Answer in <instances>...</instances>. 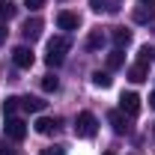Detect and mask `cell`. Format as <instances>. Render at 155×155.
I'll use <instances>...</instances> for the list:
<instances>
[{"instance_id": "obj_16", "label": "cell", "mask_w": 155, "mask_h": 155, "mask_svg": "<svg viewBox=\"0 0 155 155\" xmlns=\"http://www.w3.org/2000/svg\"><path fill=\"white\" fill-rule=\"evenodd\" d=\"M122 63H125V54H122L119 48H114V51L107 54V69H119Z\"/></svg>"}, {"instance_id": "obj_3", "label": "cell", "mask_w": 155, "mask_h": 155, "mask_svg": "<svg viewBox=\"0 0 155 155\" xmlns=\"http://www.w3.org/2000/svg\"><path fill=\"white\" fill-rule=\"evenodd\" d=\"M6 137L9 140H24L27 137V122L18 116H6Z\"/></svg>"}, {"instance_id": "obj_12", "label": "cell", "mask_w": 155, "mask_h": 155, "mask_svg": "<svg viewBox=\"0 0 155 155\" xmlns=\"http://www.w3.org/2000/svg\"><path fill=\"white\" fill-rule=\"evenodd\" d=\"M78 24H81V18H78L75 12H60L57 15V27L60 30H78Z\"/></svg>"}, {"instance_id": "obj_29", "label": "cell", "mask_w": 155, "mask_h": 155, "mask_svg": "<svg viewBox=\"0 0 155 155\" xmlns=\"http://www.w3.org/2000/svg\"><path fill=\"white\" fill-rule=\"evenodd\" d=\"M104 155H114V152H104Z\"/></svg>"}, {"instance_id": "obj_28", "label": "cell", "mask_w": 155, "mask_h": 155, "mask_svg": "<svg viewBox=\"0 0 155 155\" xmlns=\"http://www.w3.org/2000/svg\"><path fill=\"white\" fill-rule=\"evenodd\" d=\"M152 137H155V125H152Z\"/></svg>"}, {"instance_id": "obj_24", "label": "cell", "mask_w": 155, "mask_h": 155, "mask_svg": "<svg viewBox=\"0 0 155 155\" xmlns=\"http://www.w3.org/2000/svg\"><path fill=\"white\" fill-rule=\"evenodd\" d=\"M3 42H6V24L0 21V45H3Z\"/></svg>"}, {"instance_id": "obj_20", "label": "cell", "mask_w": 155, "mask_h": 155, "mask_svg": "<svg viewBox=\"0 0 155 155\" xmlns=\"http://www.w3.org/2000/svg\"><path fill=\"white\" fill-rule=\"evenodd\" d=\"M42 90H45V93H57V90H60V81L54 75H45V78H42Z\"/></svg>"}, {"instance_id": "obj_21", "label": "cell", "mask_w": 155, "mask_h": 155, "mask_svg": "<svg viewBox=\"0 0 155 155\" xmlns=\"http://www.w3.org/2000/svg\"><path fill=\"white\" fill-rule=\"evenodd\" d=\"M152 57H155V51L149 48V45H143V48H140V54H137V63H149Z\"/></svg>"}, {"instance_id": "obj_19", "label": "cell", "mask_w": 155, "mask_h": 155, "mask_svg": "<svg viewBox=\"0 0 155 155\" xmlns=\"http://www.w3.org/2000/svg\"><path fill=\"white\" fill-rule=\"evenodd\" d=\"M93 87L107 90V87H110V75H107V72H93Z\"/></svg>"}, {"instance_id": "obj_7", "label": "cell", "mask_w": 155, "mask_h": 155, "mask_svg": "<svg viewBox=\"0 0 155 155\" xmlns=\"http://www.w3.org/2000/svg\"><path fill=\"white\" fill-rule=\"evenodd\" d=\"M110 39H114V48H128L131 45V30H125V27H114L110 30Z\"/></svg>"}, {"instance_id": "obj_8", "label": "cell", "mask_w": 155, "mask_h": 155, "mask_svg": "<svg viewBox=\"0 0 155 155\" xmlns=\"http://www.w3.org/2000/svg\"><path fill=\"white\" fill-rule=\"evenodd\" d=\"M107 122H110L114 134H125V131H128V122H125V114H122V110H110V114H107Z\"/></svg>"}, {"instance_id": "obj_27", "label": "cell", "mask_w": 155, "mask_h": 155, "mask_svg": "<svg viewBox=\"0 0 155 155\" xmlns=\"http://www.w3.org/2000/svg\"><path fill=\"white\" fill-rule=\"evenodd\" d=\"M140 3H143V6H155V0H140Z\"/></svg>"}, {"instance_id": "obj_15", "label": "cell", "mask_w": 155, "mask_h": 155, "mask_svg": "<svg viewBox=\"0 0 155 155\" xmlns=\"http://www.w3.org/2000/svg\"><path fill=\"white\" fill-rule=\"evenodd\" d=\"M87 48H90V51L104 48V33H101V30H93V33H90V39H87Z\"/></svg>"}, {"instance_id": "obj_2", "label": "cell", "mask_w": 155, "mask_h": 155, "mask_svg": "<svg viewBox=\"0 0 155 155\" xmlns=\"http://www.w3.org/2000/svg\"><path fill=\"white\" fill-rule=\"evenodd\" d=\"M96 131H98V119L90 110H84V114H78V119H75V134L78 137H84V140H90V137H96Z\"/></svg>"}, {"instance_id": "obj_14", "label": "cell", "mask_w": 155, "mask_h": 155, "mask_svg": "<svg viewBox=\"0 0 155 155\" xmlns=\"http://www.w3.org/2000/svg\"><path fill=\"white\" fill-rule=\"evenodd\" d=\"M152 15H155V6H143V3H140V6L134 9V21L137 24H149Z\"/></svg>"}, {"instance_id": "obj_22", "label": "cell", "mask_w": 155, "mask_h": 155, "mask_svg": "<svg viewBox=\"0 0 155 155\" xmlns=\"http://www.w3.org/2000/svg\"><path fill=\"white\" fill-rule=\"evenodd\" d=\"M39 155H66V146H45Z\"/></svg>"}, {"instance_id": "obj_11", "label": "cell", "mask_w": 155, "mask_h": 155, "mask_svg": "<svg viewBox=\"0 0 155 155\" xmlns=\"http://www.w3.org/2000/svg\"><path fill=\"white\" fill-rule=\"evenodd\" d=\"M146 78H149V66H146V63H134V66L128 69V81H131V84H143Z\"/></svg>"}, {"instance_id": "obj_13", "label": "cell", "mask_w": 155, "mask_h": 155, "mask_svg": "<svg viewBox=\"0 0 155 155\" xmlns=\"http://www.w3.org/2000/svg\"><path fill=\"white\" fill-rule=\"evenodd\" d=\"M45 104H48V101H42V98H21V107H24V110H27V114H42V110H45Z\"/></svg>"}, {"instance_id": "obj_23", "label": "cell", "mask_w": 155, "mask_h": 155, "mask_svg": "<svg viewBox=\"0 0 155 155\" xmlns=\"http://www.w3.org/2000/svg\"><path fill=\"white\" fill-rule=\"evenodd\" d=\"M24 3H27V6L33 9V12H36V9H42V6H45V0H24Z\"/></svg>"}, {"instance_id": "obj_1", "label": "cell", "mask_w": 155, "mask_h": 155, "mask_svg": "<svg viewBox=\"0 0 155 155\" xmlns=\"http://www.w3.org/2000/svg\"><path fill=\"white\" fill-rule=\"evenodd\" d=\"M66 51H69V39H66V36L48 39V54H45V63H48V66H60V63L66 60Z\"/></svg>"}, {"instance_id": "obj_5", "label": "cell", "mask_w": 155, "mask_h": 155, "mask_svg": "<svg viewBox=\"0 0 155 155\" xmlns=\"http://www.w3.org/2000/svg\"><path fill=\"white\" fill-rule=\"evenodd\" d=\"M12 60H15V66H18V69H30V66L36 63V57H33V51H30L27 45H18V48L12 51Z\"/></svg>"}, {"instance_id": "obj_4", "label": "cell", "mask_w": 155, "mask_h": 155, "mask_svg": "<svg viewBox=\"0 0 155 155\" xmlns=\"http://www.w3.org/2000/svg\"><path fill=\"white\" fill-rule=\"evenodd\" d=\"M119 110L125 116H137L140 114V96L137 93H122V98H119Z\"/></svg>"}, {"instance_id": "obj_25", "label": "cell", "mask_w": 155, "mask_h": 155, "mask_svg": "<svg viewBox=\"0 0 155 155\" xmlns=\"http://www.w3.org/2000/svg\"><path fill=\"white\" fill-rule=\"evenodd\" d=\"M0 155H18V152H12V149H6V146H3V149H0Z\"/></svg>"}, {"instance_id": "obj_18", "label": "cell", "mask_w": 155, "mask_h": 155, "mask_svg": "<svg viewBox=\"0 0 155 155\" xmlns=\"http://www.w3.org/2000/svg\"><path fill=\"white\" fill-rule=\"evenodd\" d=\"M18 107H21V98H18V96H9L6 101H3V114H6V116H15Z\"/></svg>"}, {"instance_id": "obj_17", "label": "cell", "mask_w": 155, "mask_h": 155, "mask_svg": "<svg viewBox=\"0 0 155 155\" xmlns=\"http://www.w3.org/2000/svg\"><path fill=\"white\" fill-rule=\"evenodd\" d=\"M15 18V3L12 0H0V21Z\"/></svg>"}, {"instance_id": "obj_26", "label": "cell", "mask_w": 155, "mask_h": 155, "mask_svg": "<svg viewBox=\"0 0 155 155\" xmlns=\"http://www.w3.org/2000/svg\"><path fill=\"white\" fill-rule=\"evenodd\" d=\"M149 107H152V110H155V93H152V96H149Z\"/></svg>"}, {"instance_id": "obj_9", "label": "cell", "mask_w": 155, "mask_h": 155, "mask_svg": "<svg viewBox=\"0 0 155 155\" xmlns=\"http://www.w3.org/2000/svg\"><path fill=\"white\" fill-rule=\"evenodd\" d=\"M21 33H24L27 42L39 39V36H42V21H39V18H27V21H24V27H21Z\"/></svg>"}, {"instance_id": "obj_10", "label": "cell", "mask_w": 155, "mask_h": 155, "mask_svg": "<svg viewBox=\"0 0 155 155\" xmlns=\"http://www.w3.org/2000/svg\"><path fill=\"white\" fill-rule=\"evenodd\" d=\"M33 128H36L39 134H54L60 128V119H51V116H39L36 122H33Z\"/></svg>"}, {"instance_id": "obj_6", "label": "cell", "mask_w": 155, "mask_h": 155, "mask_svg": "<svg viewBox=\"0 0 155 155\" xmlns=\"http://www.w3.org/2000/svg\"><path fill=\"white\" fill-rule=\"evenodd\" d=\"M90 6L96 12H107V15H116L122 9V0H90Z\"/></svg>"}]
</instances>
